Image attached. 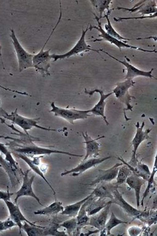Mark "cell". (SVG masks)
<instances>
[{"label": "cell", "instance_id": "ac0fdd59", "mask_svg": "<svg viewBox=\"0 0 157 236\" xmlns=\"http://www.w3.org/2000/svg\"><path fill=\"white\" fill-rule=\"evenodd\" d=\"M15 156L23 160L29 166L30 169L32 170L36 174L40 177L46 183L52 191L54 196L56 195V192L48 181L47 180L44 175L43 171L39 168L40 159L43 157L44 156H34L30 158L24 155L20 154H14Z\"/></svg>", "mask_w": 157, "mask_h": 236}, {"label": "cell", "instance_id": "5bb4252c", "mask_svg": "<svg viewBox=\"0 0 157 236\" xmlns=\"http://www.w3.org/2000/svg\"><path fill=\"white\" fill-rule=\"evenodd\" d=\"M85 92L86 94L91 96L95 92L99 93L100 95V98L98 102L92 108L89 109L90 113L96 116H101L107 125L109 124L106 116L104 114L105 108L106 103L105 100L111 95L113 92L105 94L103 91L99 89H95L92 90H88L85 89Z\"/></svg>", "mask_w": 157, "mask_h": 236}, {"label": "cell", "instance_id": "8992f818", "mask_svg": "<svg viewBox=\"0 0 157 236\" xmlns=\"http://www.w3.org/2000/svg\"><path fill=\"white\" fill-rule=\"evenodd\" d=\"M88 28V27H87L85 30L82 29V34L79 39L74 46L69 51L63 54L54 53L51 54L52 58L53 59V61H56L59 60L68 58L72 56L84 52L92 51L99 53V49L92 48L90 45L87 44L86 41V35L89 30Z\"/></svg>", "mask_w": 157, "mask_h": 236}, {"label": "cell", "instance_id": "f35d334b", "mask_svg": "<svg viewBox=\"0 0 157 236\" xmlns=\"http://www.w3.org/2000/svg\"><path fill=\"white\" fill-rule=\"evenodd\" d=\"M4 226L6 230L16 226V224L10 218L3 221Z\"/></svg>", "mask_w": 157, "mask_h": 236}, {"label": "cell", "instance_id": "4316f807", "mask_svg": "<svg viewBox=\"0 0 157 236\" xmlns=\"http://www.w3.org/2000/svg\"><path fill=\"white\" fill-rule=\"evenodd\" d=\"M21 229L29 236H44V228L46 226L32 225L26 222H24Z\"/></svg>", "mask_w": 157, "mask_h": 236}, {"label": "cell", "instance_id": "d4e9b609", "mask_svg": "<svg viewBox=\"0 0 157 236\" xmlns=\"http://www.w3.org/2000/svg\"><path fill=\"white\" fill-rule=\"evenodd\" d=\"M130 169L133 174L147 181L151 174L148 167L145 164L138 162L137 165L134 167L131 166Z\"/></svg>", "mask_w": 157, "mask_h": 236}, {"label": "cell", "instance_id": "7a4b0ae2", "mask_svg": "<svg viewBox=\"0 0 157 236\" xmlns=\"http://www.w3.org/2000/svg\"><path fill=\"white\" fill-rule=\"evenodd\" d=\"M0 100V117L6 120H9L12 122V124H15L21 128L26 134H29L28 131L33 128L48 131H56V130L49 128H46L38 124L40 119V118H29L23 116L18 114L17 109L9 114L1 107Z\"/></svg>", "mask_w": 157, "mask_h": 236}, {"label": "cell", "instance_id": "f546056e", "mask_svg": "<svg viewBox=\"0 0 157 236\" xmlns=\"http://www.w3.org/2000/svg\"><path fill=\"white\" fill-rule=\"evenodd\" d=\"M132 172L129 167L123 164L119 168L116 177L117 183L120 184L126 182L127 178L132 174Z\"/></svg>", "mask_w": 157, "mask_h": 236}, {"label": "cell", "instance_id": "30bf717a", "mask_svg": "<svg viewBox=\"0 0 157 236\" xmlns=\"http://www.w3.org/2000/svg\"><path fill=\"white\" fill-rule=\"evenodd\" d=\"M31 170V169H28L24 172L21 171V172L23 175V182L20 188L14 193L16 196L14 199V203L17 204V200L19 198L22 196H27L33 198L40 205L43 206L39 198L36 195L33 191L32 185L35 176L33 175L30 178L29 177V173Z\"/></svg>", "mask_w": 157, "mask_h": 236}, {"label": "cell", "instance_id": "8fae6325", "mask_svg": "<svg viewBox=\"0 0 157 236\" xmlns=\"http://www.w3.org/2000/svg\"><path fill=\"white\" fill-rule=\"evenodd\" d=\"M117 9L122 10L130 13L140 14L143 16L152 14L157 13V4L154 0H142L135 4L131 8L117 7Z\"/></svg>", "mask_w": 157, "mask_h": 236}, {"label": "cell", "instance_id": "8d00e7d4", "mask_svg": "<svg viewBox=\"0 0 157 236\" xmlns=\"http://www.w3.org/2000/svg\"><path fill=\"white\" fill-rule=\"evenodd\" d=\"M7 147L2 143L0 142V151L5 155V158H8L11 155V152L8 149Z\"/></svg>", "mask_w": 157, "mask_h": 236}, {"label": "cell", "instance_id": "7402d4cb", "mask_svg": "<svg viewBox=\"0 0 157 236\" xmlns=\"http://www.w3.org/2000/svg\"><path fill=\"white\" fill-rule=\"evenodd\" d=\"M62 203L56 200L48 206L35 211V215H51L57 214L62 212L64 209Z\"/></svg>", "mask_w": 157, "mask_h": 236}, {"label": "cell", "instance_id": "44dd1931", "mask_svg": "<svg viewBox=\"0 0 157 236\" xmlns=\"http://www.w3.org/2000/svg\"><path fill=\"white\" fill-rule=\"evenodd\" d=\"M93 196L92 192L85 198L74 203L66 206L61 212L63 215L68 216L69 217H75L77 215L78 213L83 204L88 199Z\"/></svg>", "mask_w": 157, "mask_h": 236}, {"label": "cell", "instance_id": "3957f363", "mask_svg": "<svg viewBox=\"0 0 157 236\" xmlns=\"http://www.w3.org/2000/svg\"><path fill=\"white\" fill-rule=\"evenodd\" d=\"M93 14L94 16L95 19L97 22L98 25L97 26H93L90 25L88 29L89 30H90L94 29L98 31L100 33L98 35V37H101V38L100 39H96L91 41L94 42L101 41H107L115 45L119 48L120 51H121V49L122 48H127L141 51L145 52L156 53V51L155 49L152 50H147L140 47L130 45L126 42L119 40L110 36L103 29L101 26V23L98 17L95 14L93 13Z\"/></svg>", "mask_w": 157, "mask_h": 236}, {"label": "cell", "instance_id": "5b68a950", "mask_svg": "<svg viewBox=\"0 0 157 236\" xmlns=\"http://www.w3.org/2000/svg\"><path fill=\"white\" fill-rule=\"evenodd\" d=\"M18 60L20 72L28 68L33 67V55L28 52L23 47L17 38L13 29L11 30L10 35Z\"/></svg>", "mask_w": 157, "mask_h": 236}, {"label": "cell", "instance_id": "74e56055", "mask_svg": "<svg viewBox=\"0 0 157 236\" xmlns=\"http://www.w3.org/2000/svg\"><path fill=\"white\" fill-rule=\"evenodd\" d=\"M128 233L131 236L138 235L141 231V229L137 227H132L128 229Z\"/></svg>", "mask_w": 157, "mask_h": 236}, {"label": "cell", "instance_id": "60d3db41", "mask_svg": "<svg viewBox=\"0 0 157 236\" xmlns=\"http://www.w3.org/2000/svg\"><path fill=\"white\" fill-rule=\"evenodd\" d=\"M6 230L3 221H0V232Z\"/></svg>", "mask_w": 157, "mask_h": 236}, {"label": "cell", "instance_id": "2e32d148", "mask_svg": "<svg viewBox=\"0 0 157 236\" xmlns=\"http://www.w3.org/2000/svg\"><path fill=\"white\" fill-rule=\"evenodd\" d=\"M82 135L84 140L83 143L86 146V154L82 160L92 157H97L99 155L100 151L99 149L100 144L97 140L105 137L102 136L96 139H93L88 134L87 132H82Z\"/></svg>", "mask_w": 157, "mask_h": 236}, {"label": "cell", "instance_id": "52a82bcc", "mask_svg": "<svg viewBox=\"0 0 157 236\" xmlns=\"http://www.w3.org/2000/svg\"><path fill=\"white\" fill-rule=\"evenodd\" d=\"M145 125L144 122H142L140 125L139 122H137L135 124L136 132L135 135L131 141L132 146L133 153L130 160L127 162L131 166L134 167L137 165L139 161L136 157V152L140 144L145 140L148 139L150 137L148 134L151 130L149 128L145 130H143Z\"/></svg>", "mask_w": 157, "mask_h": 236}, {"label": "cell", "instance_id": "83f0119b", "mask_svg": "<svg viewBox=\"0 0 157 236\" xmlns=\"http://www.w3.org/2000/svg\"><path fill=\"white\" fill-rule=\"evenodd\" d=\"M109 14L106 13V14L104 15L103 17V18H106L107 21V23L104 25L105 30L108 34L112 37L127 43L128 41L130 40L131 39L122 36L116 31L111 24L109 18Z\"/></svg>", "mask_w": 157, "mask_h": 236}, {"label": "cell", "instance_id": "e575fe53", "mask_svg": "<svg viewBox=\"0 0 157 236\" xmlns=\"http://www.w3.org/2000/svg\"><path fill=\"white\" fill-rule=\"evenodd\" d=\"M157 13L154 14L147 16H141L140 17H119L118 18H114L113 19L115 21L121 22L124 20L130 19H143L145 18H156L157 17Z\"/></svg>", "mask_w": 157, "mask_h": 236}, {"label": "cell", "instance_id": "603a6c76", "mask_svg": "<svg viewBox=\"0 0 157 236\" xmlns=\"http://www.w3.org/2000/svg\"><path fill=\"white\" fill-rule=\"evenodd\" d=\"M94 199L92 196L83 204L76 217L78 225L77 229L78 230H80L82 227L88 225L90 218L87 215L86 209Z\"/></svg>", "mask_w": 157, "mask_h": 236}, {"label": "cell", "instance_id": "836d02e7", "mask_svg": "<svg viewBox=\"0 0 157 236\" xmlns=\"http://www.w3.org/2000/svg\"><path fill=\"white\" fill-rule=\"evenodd\" d=\"M156 157L154 162L153 170L149 179L147 180L148 185L144 193L141 201V205H143L144 199L149 192V190L151 187L152 185L155 183L154 176L157 171Z\"/></svg>", "mask_w": 157, "mask_h": 236}, {"label": "cell", "instance_id": "b9f144b4", "mask_svg": "<svg viewBox=\"0 0 157 236\" xmlns=\"http://www.w3.org/2000/svg\"><path fill=\"white\" fill-rule=\"evenodd\" d=\"M10 137H10V136H4V139H10ZM19 139H21V140H26V141H32L29 140H26V139H24L21 138H20Z\"/></svg>", "mask_w": 157, "mask_h": 236}, {"label": "cell", "instance_id": "d6986e66", "mask_svg": "<svg viewBox=\"0 0 157 236\" xmlns=\"http://www.w3.org/2000/svg\"><path fill=\"white\" fill-rule=\"evenodd\" d=\"M111 203V202L102 209L100 214L90 218L88 225L94 227L100 231L104 229L105 228L109 209Z\"/></svg>", "mask_w": 157, "mask_h": 236}, {"label": "cell", "instance_id": "f1b7e54d", "mask_svg": "<svg viewBox=\"0 0 157 236\" xmlns=\"http://www.w3.org/2000/svg\"><path fill=\"white\" fill-rule=\"evenodd\" d=\"M113 190L110 191L107 186L102 185L93 189L92 193L94 198H99V199H103L107 198L112 199Z\"/></svg>", "mask_w": 157, "mask_h": 236}, {"label": "cell", "instance_id": "1f68e13d", "mask_svg": "<svg viewBox=\"0 0 157 236\" xmlns=\"http://www.w3.org/2000/svg\"><path fill=\"white\" fill-rule=\"evenodd\" d=\"M60 227L64 228L68 235H70L78 227L76 217H72L62 223L59 224Z\"/></svg>", "mask_w": 157, "mask_h": 236}, {"label": "cell", "instance_id": "6da1fadb", "mask_svg": "<svg viewBox=\"0 0 157 236\" xmlns=\"http://www.w3.org/2000/svg\"><path fill=\"white\" fill-rule=\"evenodd\" d=\"M6 144L8 148L10 150V152L13 154H21L30 158L50 155L53 154H64L80 157L83 156L82 155L75 154L67 151L40 146L37 145L33 141H22L17 139Z\"/></svg>", "mask_w": 157, "mask_h": 236}, {"label": "cell", "instance_id": "cb8c5ba5", "mask_svg": "<svg viewBox=\"0 0 157 236\" xmlns=\"http://www.w3.org/2000/svg\"><path fill=\"white\" fill-rule=\"evenodd\" d=\"M99 199L96 201L89 204L86 209V210L88 216L94 215L102 210L111 201L106 202L104 199Z\"/></svg>", "mask_w": 157, "mask_h": 236}, {"label": "cell", "instance_id": "e0dca14e", "mask_svg": "<svg viewBox=\"0 0 157 236\" xmlns=\"http://www.w3.org/2000/svg\"><path fill=\"white\" fill-rule=\"evenodd\" d=\"M123 164L121 162L117 163L106 170L99 169L98 173L95 179L85 184L93 186L102 182L110 181L116 178L119 167Z\"/></svg>", "mask_w": 157, "mask_h": 236}, {"label": "cell", "instance_id": "484cf974", "mask_svg": "<svg viewBox=\"0 0 157 236\" xmlns=\"http://www.w3.org/2000/svg\"><path fill=\"white\" fill-rule=\"evenodd\" d=\"M93 6L97 10L99 13V19L103 18L102 15L106 10L109 14L112 10L109 9L110 5L112 3V0H90Z\"/></svg>", "mask_w": 157, "mask_h": 236}, {"label": "cell", "instance_id": "9c48e42d", "mask_svg": "<svg viewBox=\"0 0 157 236\" xmlns=\"http://www.w3.org/2000/svg\"><path fill=\"white\" fill-rule=\"evenodd\" d=\"M110 156L103 158L91 157L82 161L75 167L66 170L61 174L62 176L69 175L73 176H79L90 169L111 158Z\"/></svg>", "mask_w": 157, "mask_h": 236}, {"label": "cell", "instance_id": "ba28073f", "mask_svg": "<svg viewBox=\"0 0 157 236\" xmlns=\"http://www.w3.org/2000/svg\"><path fill=\"white\" fill-rule=\"evenodd\" d=\"M135 83L132 79H126L124 81L117 83L116 87L113 90L112 92L116 97L126 106L124 109V114L126 111H132L133 106L131 105L130 102L132 98H135L129 94L128 90L134 86Z\"/></svg>", "mask_w": 157, "mask_h": 236}, {"label": "cell", "instance_id": "4fadbf2b", "mask_svg": "<svg viewBox=\"0 0 157 236\" xmlns=\"http://www.w3.org/2000/svg\"><path fill=\"white\" fill-rule=\"evenodd\" d=\"M99 50L100 51L104 53L111 58L123 65L126 67L127 70V73L125 77L126 79H132L133 78L138 76H143L156 79L152 75V73L153 70V68L151 69L149 71H145L140 69L127 62L125 60L121 61L119 60L104 50L103 49H100Z\"/></svg>", "mask_w": 157, "mask_h": 236}, {"label": "cell", "instance_id": "ffe728a7", "mask_svg": "<svg viewBox=\"0 0 157 236\" xmlns=\"http://www.w3.org/2000/svg\"><path fill=\"white\" fill-rule=\"evenodd\" d=\"M146 181L141 177L135 174H132L127 178L126 182L129 186L135 192L136 206H140V194L142 185Z\"/></svg>", "mask_w": 157, "mask_h": 236}, {"label": "cell", "instance_id": "ab89813d", "mask_svg": "<svg viewBox=\"0 0 157 236\" xmlns=\"http://www.w3.org/2000/svg\"><path fill=\"white\" fill-rule=\"evenodd\" d=\"M0 88L6 91H9L14 92V93L15 92L19 94L24 95H27V93L25 92H23L20 91H19L12 89L9 88H7L6 87H4L3 86L1 85H0Z\"/></svg>", "mask_w": 157, "mask_h": 236}, {"label": "cell", "instance_id": "9a60e30c", "mask_svg": "<svg viewBox=\"0 0 157 236\" xmlns=\"http://www.w3.org/2000/svg\"><path fill=\"white\" fill-rule=\"evenodd\" d=\"M111 202L121 207L128 215L134 217L140 218L143 212L131 206L126 202L117 188H114L112 192Z\"/></svg>", "mask_w": 157, "mask_h": 236}, {"label": "cell", "instance_id": "7c38bea8", "mask_svg": "<svg viewBox=\"0 0 157 236\" xmlns=\"http://www.w3.org/2000/svg\"><path fill=\"white\" fill-rule=\"evenodd\" d=\"M8 209L9 214V218L12 220L18 226L19 234L21 236L22 226V222H26L31 225L36 226L40 225H36L35 222H33L28 220L23 215L18 206V205L12 203L10 200L4 201Z\"/></svg>", "mask_w": 157, "mask_h": 236}, {"label": "cell", "instance_id": "d590c367", "mask_svg": "<svg viewBox=\"0 0 157 236\" xmlns=\"http://www.w3.org/2000/svg\"><path fill=\"white\" fill-rule=\"evenodd\" d=\"M7 191H0V199L4 201L6 200H10L12 196L14 195V193H10L8 187H7Z\"/></svg>", "mask_w": 157, "mask_h": 236}, {"label": "cell", "instance_id": "4dcf8cb0", "mask_svg": "<svg viewBox=\"0 0 157 236\" xmlns=\"http://www.w3.org/2000/svg\"><path fill=\"white\" fill-rule=\"evenodd\" d=\"M128 222L122 220L117 218L113 212H112L111 216L107 222H106L104 228L107 235L111 234V230L117 226L121 224H127Z\"/></svg>", "mask_w": 157, "mask_h": 236}, {"label": "cell", "instance_id": "d6a6232c", "mask_svg": "<svg viewBox=\"0 0 157 236\" xmlns=\"http://www.w3.org/2000/svg\"><path fill=\"white\" fill-rule=\"evenodd\" d=\"M49 226L44 228V236H67L64 231H59L58 229L61 227L59 224L53 223Z\"/></svg>", "mask_w": 157, "mask_h": 236}, {"label": "cell", "instance_id": "7bdbcfd3", "mask_svg": "<svg viewBox=\"0 0 157 236\" xmlns=\"http://www.w3.org/2000/svg\"><path fill=\"white\" fill-rule=\"evenodd\" d=\"M2 48V47L0 45V57L1 59V62H2V64H3V61H2V53H1Z\"/></svg>", "mask_w": 157, "mask_h": 236}, {"label": "cell", "instance_id": "277c9868", "mask_svg": "<svg viewBox=\"0 0 157 236\" xmlns=\"http://www.w3.org/2000/svg\"><path fill=\"white\" fill-rule=\"evenodd\" d=\"M51 106L52 108L50 112L53 113L55 116L61 117L72 124L76 120H84L91 116L89 114V110L61 108L56 106L54 102L51 103Z\"/></svg>", "mask_w": 157, "mask_h": 236}]
</instances>
